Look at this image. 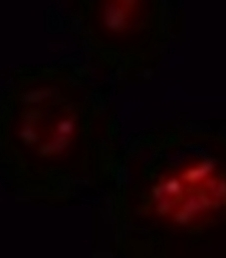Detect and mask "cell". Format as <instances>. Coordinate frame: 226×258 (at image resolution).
I'll list each match as a JSON object with an SVG mask.
<instances>
[{"instance_id":"1","label":"cell","mask_w":226,"mask_h":258,"mask_svg":"<svg viewBox=\"0 0 226 258\" xmlns=\"http://www.w3.org/2000/svg\"><path fill=\"white\" fill-rule=\"evenodd\" d=\"M153 203L156 212L172 223H198L225 208L226 177L210 162L192 163L156 184Z\"/></svg>"},{"instance_id":"2","label":"cell","mask_w":226,"mask_h":258,"mask_svg":"<svg viewBox=\"0 0 226 258\" xmlns=\"http://www.w3.org/2000/svg\"><path fill=\"white\" fill-rule=\"evenodd\" d=\"M74 114L69 109L50 104L28 108L20 123L22 140L40 154L52 156L68 147L75 133Z\"/></svg>"},{"instance_id":"3","label":"cell","mask_w":226,"mask_h":258,"mask_svg":"<svg viewBox=\"0 0 226 258\" xmlns=\"http://www.w3.org/2000/svg\"><path fill=\"white\" fill-rule=\"evenodd\" d=\"M138 5L132 2H111L105 5L102 19L105 26L114 32L125 30L134 18Z\"/></svg>"}]
</instances>
